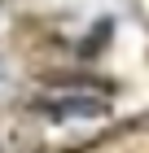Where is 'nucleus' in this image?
Returning <instances> with one entry per match:
<instances>
[{
	"label": "nucleus",
	"mask_w": 149,
	"mask_h": 153,
	"mask_svg": "<svg viewBox=\"0 0 149 153\" xmlns=\"http://www.w3.org/2000/svg\"><path fill=\"white\" fill-rule=\"evenodd\" d=\"M35 114H44L48 123H101L110 118V101L101 92H88V88H61V92H44L35 96Z\"/></svg>",
	"instance_id": "obj_1"
},
{
	"label": "nucleus",
	"mask_w": 149,
	"mask_h": 153,
	"mask_svg": "<svg viewBox=\"0 0 149 153\" xmlns=\"http://www.w3.org/2000/svg\"><path fill=\"white\" fill-rule=\"evenodd\" d=\"M0 74H4V61H0Z\"/></svg>",
	"instance_id": "obj_2"
}]
</instances>
